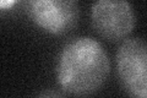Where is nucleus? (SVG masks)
<instances>
[{"label":"nucleus","instance_id":"f257e3e1","mask_svg":"<svg viewBox=\"0 0 147 98\" xmlns=\"http://www.w3.org/2000/svg\"><path fill=\"white\" fill-rule=\"evenodd\" d=\"M110 62L104 47L91 37H76L64 45L58 58L57 78L64 91L86 97L107 80Z\"/></svg>","mask_w":147,"mask_h":98},{"label":"nucleus","instance_id":"423d86ee","mask_svg":"<svg viewBox=\"0 0 147 98\" xmlns=\"http://www.w3.org/2000/svg\"><path fill=\"white\" fill-rule=\"evenodd\" d=\"M13 4H15V1H13V0H11V1H1L0 3V6H1V9H5L6 6H12Z\"/></svg>","mask_w":147,"mask_h":98},{"label":"nucleus","instance_id":"f03ea898","mask_svg":"<svg viewBox=\"0 0 147 98\" xmlns=\"http://www.w3.org/2000/svg\"><path fill=\"white\" fill-rule=\"evenodd\" d=\"M117 70L129 95L132 98H147V39H124L117 52Z\"/></svg>","mask_w":147,"mask_h":98},{"label":"nucleus","instance_id":"7ed1b4c3","mask_svg":"<svg viewBox=\"0 0 147 98\" xmlns=\"http://www.w3.org/2000/svg\"><path fill=\"white\" fill-rule=\"evenodd\" d=\"M94 30L108 41H120L132 32L136 23L134 7L126 0H97L92 4Z\"/></svg>","mask_w":147,"mask_h":98},{"label":"nucleus","instance_id":"20e7f679","mask_svg":"<svg viewBox=\"0 0 147 98\" xmlns=\"http://www.w3.org/2000/svg\"><path fill=\"white\" fill-rule=\"evenodd\" d=\"M27 5L32 20L54 34L70 31L79 18V5L74 0H32Z\"/></svg>","mask_w":147,"mask_h":98},{"label":"nucleus","instance_id":"39448f33","mask_svg":"<svg viewBox=\"0 0 147 98\" xmlns=\"http://www.w3.org/2000/svg\"><path fill=\"white\" fill-rule=\"evenodd\" d=\"M37 98H66L65 95L60 91H57V90H44L43 92H40Z\"/></svg>","mask_w":147,"mask_h":98}]
</instances>
